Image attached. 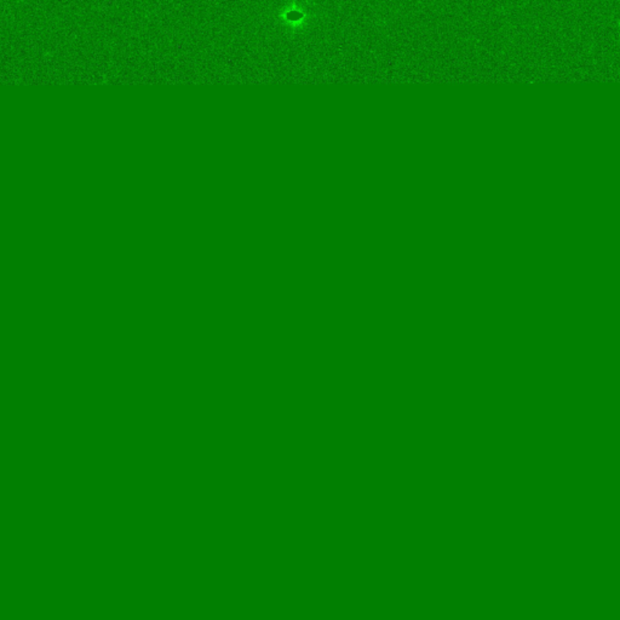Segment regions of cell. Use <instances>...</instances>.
Segmentation results:
<instances>
[{
  "instance_id": "1",
  "label": "cell",
  "mask_w": 620,
  "mask_h": 620,
  "mask_svg": "<svg viewBox=\"0 0 620 620\" xmlns=\"http://www.w3.org/2000/svg\"><path fill=\"white\" fill-rule=\"evenodd\" d=\"M278 17L279 20L283 22V27L297 30L302 28L303 26L307 25V21L309 20V12H308L307 8H304L303 4L292 3L290 8L280 11Z\"/></svg>"
}]
</instances>
